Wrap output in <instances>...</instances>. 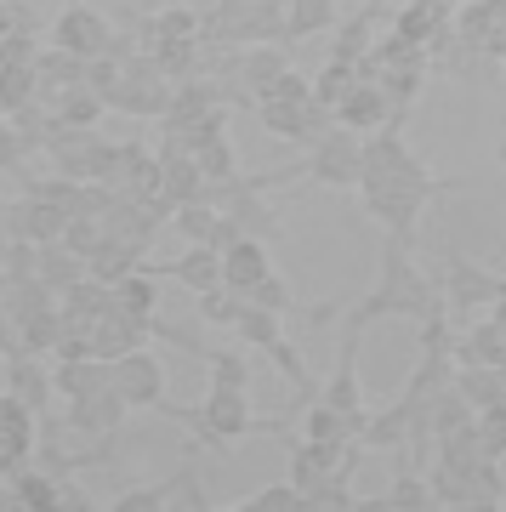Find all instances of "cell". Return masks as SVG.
<instances>
[{
	"instance_id": "obj_46",
	"label": "cell",
	"mask_w": 506,
	"mask_h": 512,
	"mask_svg": "<svg viewBox=\"0 0 506 512\" xmlns=\"http://www.w3.org/2000/svg\"><path fill=\"white\" fill-rule=\"evenodd\" d=\"M489 319H495V325L506 330V296H501V302H489Z\"/></svg>"
},
{
	"instance_id": "obj_15",
	"label": "cell",
	"mask_w": 506,
	"mask_h": 512,
	"mask_svg": "<svg viewBox=\"0 0 506 512\" xmlns=\"http://www.w3.org/2000/svg\"><path fill=\"white\" fill-rule=\"evenodd\" d=\"M12 501H18V512H63V478L52 467H18Z\"/></svg>"
},
{
	"instance_id": "obj_18",
	"label": "cell",
	"mask_w": 506,
	"mask_h": 512,
	"mask_svg": "<svg viewBox=\"0 0 506 512\" xmlns=\"http://www.w3.org/2000/svg\"><path fill=\"white\" fill-rule=\"evenodd\" d=\"M171 279L188 285L194 296L199 291H217V285H222V251H217V245H188V251L171 262Z\"/></svg>"
},
{
	"instance_id": "obj_10",
	"label": "cell",
	"mask_w": 506,
	"mask_h": 512,
	"mask_svg": "<svg viewBox=\"0 0 506 512\" xmlns=\"http://www.w3.org/2000/svg\"><path fill=\"white\" fill-rule=\"evenodd\" d=\"M114 387H120L126 404H148V410H154V404L165 399V365L148 348L120 353V359H114Z\"/></svg>"
},
{
	"instance_id": "obj_16",
	"label": "cell",
	"mask_w": 506,
	"mask_h": 512,
	"mask_svg": "<svg viewBox=\"0 0 506 512\" xmlns=\"http://www.w3.org/2000/svg\"><path fill=\"white\" fill-rule=\"evenodd\" d=\"M359 439H364V450H410V404L393 399L381 410H370Z\"/></svg>"
},
{
	"instance_id": "obj_40",
	"label": "cell",
	"mask_w": 506,
	"mask_h": 512,
	"mask_svg": "<svg viewBox=\"0 0 506 512\" xmlns=\"http://www.w3.org/2000/svg\"><path fill=\"white\" fill-rule=\"evenodd\" d=\"M35 52H40L35 29H6V35H0V69H12V63H35Z\"/></svg>"
},
{
	"instance_id": "obj_44",
	"label": "cell",
	"mask_w": 506,
	"mask_h": 512,
	"mask_svg": "<svg viewBox=\"0 0 506 512\" xmlns=\"http://www.w3.org/2000/svg\"><path fill=\"white\" fill-rule=\"evenodd\" d=\"M6 353H18V319L0 308V359H6Z\"/></svg>"
},
{
	"instance_id": "obj_2",
	"label": "cell",
	"mask_w": 506,
	"mask_h": 512,
	"mask_svg": "<svg viewBox=\"0 0 506 512\" xmlns=\"http://www.w3.org/2000/svg\"><path fill=\"white\" fill-rule=\"evenodd\" d=\"M438 302H444V291H438L433 279L421 274L416 262H410V245L387 239V251H381V279H376V291H370L359 308L347 313V325H364V330H370L376 319H387V313L421 319V313H433Z\"/></svg>"
},
{
	"instance_id": "obj_5",
	"label": "cell",
	"mask_w": 506,
	"mask_h": 512,
	"mask_svg": "<svg viewBox=\"0 0 506 512\" xmlns=\"http://www.w3.org/2000/svg\"><path fill=\"white\" fill-rule=\"evenodd\" d=\"M35 444H40V416L6 387L0 393V478H12L18 467H29L35 461Z\"/></svg>"
},
{
	"instance_id": "obj_33",
	"label": "cell",
	"mask_w": 506,
	"mask_h": 512,
	"mask_svg": "<svg viewBox=\"0 0 506 512\" xmlns=\"http://www.w3.org/2000/svg\"><path fill=\"white\" fill-rule=\"evenodd\" d=\"M171 484V507H188V512H211V495H205V484H199L194 461H182L177 473L165 478Z\"/></svg>"
},
{
	"instance_id": "obj_48",
	"label": "cell",
	"mask_w": 506,
	"mask_h": 512,
	"mask_svg": "<svg viewBox=\"0 0 506 512\" xmlns=\"http://www.w3.org/2000/svg\"><path fill=\"white\" fill-rule=\"evenodd\" d=\"M6 29H12V18H6V0H0V35H6Z\"/></svg>"
},
{
	"instance_id": "obj_22",
	"label": "cell",
	"mask_w": 506,
	"mask_h": 512,
	"mask_svg": "<svg viewBox=\"0 0 506 512\" xmlns=\"http://www.w3.org/2000/svg\"><path fill=\"white\" fill-rule=\"evenodd\" d=\"M370 52H376V6L336 23V46H330V57H342V63H364Z\"/></svg>"
},
{
	"instance_id": "obj_21",
	"label": "cell",
	"mask_w": 506,
	"mask_h": 512,
	"mask_svg": "<svg viewBox=\"0 0 506 512\" xmlns=\"http://www.w3.org/2000/svg\"><path fill=\"white\" fill-rule=\"evenodd\" d=\"M40 279H46V285L63 296L74 279H86V256L74 251L69 239H52V245H40Z\"/></svg>"
},
{
	"instance_id": "obj_17",
	"label": "cell",
	"mask_w": 506,
	"mask_h": 512,
	"mask_svg": "<svg viewBox=\"0 0 506 512\" xmlns=\"http://www.w3.org/2000/svg\"><path fill=\"white\" fill-rule=\"evenodd\" d=\"M290 69V57H285V46H273V40H256V46H245L239 52V69H234V80L239 86H251V92H268L273 80Z\"/></svg>"
},
{
	"instance_id": "obj_43",
	"label": "cell",
	"mask_w": 506,
	"mask_h": 512,
	"mask_svg": "<svg viewBox=\"0 0 506 512\" xmlns=\"http://www.w3.org/2000/svg\"><path fill=\"white\" fill-rule=\"evenodd\" d=\"M12 245H18V222H12V200H0V262Z\"/></svg>"
},
{
	"instance_id": "obj_12",
	"label": "cell",
	"mask_w": 506,
	"mask_h": 512,
	"mask_svg": "<svg viewBox=\"0 0 506 512\" xmlns=\"http://www.w3.org/2000/svg\"><path fill=\"white\" fill-rule=\"evenodd\" d=\"M273 274V262H268V245H262V239L256 234H239L234 245H228V251H222V285H228V291H251L256 279H268Z\"/></svg>"
},
{
	"instance_id": "obj_9",
	"label": "cell",
	"mask_w": 506,
	"mask_h": 512,
	"mask_svg": "<svg viewBox=\"0 0 506 512\" xmlns=\"http://www.w3.org/2000/svg\"><path fill=\"white\" fill-rule=\"evenodd\" d=\"M131 404L120 399V387H103V393H86V399H69V427L86 433V439H120V421H126Z\"/></svg>"
},
{
	"instance_id": "obj_45",
	"label": "cell",
	"mask_w": 506,
	"mask_h": 512,
	"mask_svg": "<svg viewBox=\"0 0 506 512\" xmlns=\"http://www.w3.org/2000/svg\"><path fill=\"white\" fill-rule=\"evenodd\" d=\"M86 490H74V484H63V512H86Z\"/></svg>"
},
{
	"instance_id": "obj_37",
	"label": "cell",
	"mask_w": 506,
	"mask_h": 512,
	"mask_svg": "<svg viewBox=\"0 0 506 512\" xmlns=\"http://www.w3.org/2000/svg\"><path fill=\"white\" fill-rule=\"evenodd\" d=\"M347 478H353V473H330L319 490H308V512H319V507H325V512H353L359 495L347 490Z\"/></svg>"
},
{
	"instance_id": "obj_4",
	"label": "cell",
	"mask_w": 506,
	"mask_h": 512,
	"mask_svg": "<svg viewBox=\"0 0 506 512\" xmlns=\"http://www.w3.org/2000/svg\"><path fill=\"white\" fill-rule=\"evenodd\" d=\"M308 177L325 188H359L364 183V137L347 126H330L308 154Z\"/></svg>"
},
{
	"instance_id": "obj_38",
	"label": "cell",
	"mask_w": 506,
	"mask_h": 512,
	"mask_svg": "<svg viewBox=\"0 0 506 512\" xmlns=\"http://www.w3.org/2000/svg\"><path fill=\"white\" fill-rule=\"evenodd\" d=\"M308 97H313V80L308 74H296V69H285L268 92H256L251 103H308Z\"/></svg>"
},
{
	"instance_id": "obj_35",
	"label": "cell",
	"mask_w": 506,
	"mask_h": 512,
	"mask_svg": "<svg viewBox=\"0 0 506 512\" xmlns=\"http://www.w3.org/2000/svg\"><path fill=\"white\" fill-rule=\"evenodd\" d=\"M109 507H114V512H165V507H171V484L160 478V484H137V490H120Z\"/></svg>"
},
{
	"instance_id": "obj_11",
	"label": "cell",
	"mask_w": 506,
	"mask_h": 512,
	"mask_svg": "<svg viewBox=\"0 0 506 512\" xmlns=\"http://www.w3.org/2000/svg\"><path fill=\"white\" fill-rule=\"evenodd\" d=\"M12 222H18V239L52 245V239L69 234V205L46 200V194H23V200H12Z\"/></svg>"
},
{
	"instance_id": "obj_28",
	"label": "cell",
	"mask_w": 506,
	"mask_h": 512,
	"mask_svg": "<svg viewBox=\"0 0 506 512\" xmlns=\"http://www.w3.org/2000/svg\"><path fill=\"white\" fill-rule=\"evenodd\" d=\"M199 12H188V6H165V12H154L143 29V46L148 40H199Z\"/></svg>"
},
{
	"instance_id": "obj_49",
	"label": "cell",
	"mask_w": 506,
	"mask_h": 512,
	"mask_svg": "<svg viewBox=\"0 0 506 512\" xmlns=\"http://www.w3.org/2000/svg\"><path fill=\"white\" fill-rule=\"evenodd\" d=\"M438 6H444V12H455V6H467V0H438Z\"/></svg>"
},
{
	"instance_id": "obj_19",
	"label": "cell",
	"mask_w": 506,
	"mask_h": 512,
	"mask_svg": "<svg viewBox=\"0 0 506 512\" xmlns=\"http://www.w3.org/2000/svg\"><path fill=\"white\" fill-rule=\"evenodd\" d=\"M455 365H506V330L495 319H478L467 336H455Z\"/></svg>"
},
{
	"instance_id": "obj_29",
	"label": "cell",
	"mask_w": 506,
	"mask_h": 512,
	"mask_svg": "<svg viewBox=\"0 0 506 512\" xmlns=\"http://www.w3.org/2000/svg\"><path fill=\"white\" fill-rule=\"evenodd\" d=\"M467 507H506V473H501V461L484 456L478 467H472V495H467Z\"/></svg>"
},
{
	"instance_id": "obj_13",
	"label": "cell",
	"mask_w": 506,
	"mask_h": 512,
	"mask_svg": "<svg viewBox=\"0 0 506 512\" xmlns=\"http://www.w3.org/2000/svg\"><path fill=\"white\" fill-rule=\"evenodd\" d=\"M57 376V399H86V393H103V387H114V359H97V353H86V359H57L52 365Z\"/></svg>"
},
{
	"instance_id": "obj_3",
	"label": "cell",
	"mask_w": 506,
	"mask_h": 512,
	"mask_svg": "<svg viewBox=\"0 0 506 512\" xmlns=\"http://www.w3.org/2000/svg\"><path fill=\"white\" fill-rule=\"evenodd\" d=\"M160 416H177L194 427V439L205 444V450H228V444L251 439V433H268L262 421H256L251 399H245V387H211V399L205 404H154Z\"/></svg>"
},
{
	"instance_id": "obj_42",
	"label": "cell",
	"mask_w": 506,
	"mask_h": 512,
	"mask_svg": "<svg viewBox=\"0 0 506 512\" xmlns=\"http://www.w3.org/2000/svg\"><path fill=\"white\" fill-rule=\"evenodd\" d=\"M29 160V148H23V137H18V126L0 114V171H18V165Z\"/></svg>"
},
{
	"instance_id": "obj_41",
	"label": "cell",
	"mask_w": 506,
	"mask_h": 512,
	"mask_svg": "<svg viewBox=\"0 0 506 512\" xmlns=\"http://www.w3.org/2000/svg\"><path fill=\"white\" fill-rule=\"evenodd\" d=\"M199 325H205L199 313H194V325H177V319H160V313H154V336L171 342V348H188V353H199Z\"/></svg>"
},
{
	"instance_id": "obj_8",
	"label": "cell",
	"mask_w": 506,
	"mask_h": 512,
	"mask_svg": "<svg viewBox=\"0 0 506 512\" xmlns=\"http://www.w3.org/2000/svg\"><path fill=\"white\" fill-rule=\"evenodd\" d=\"M0 370H6V387H12V393L35 410V416H46V410H52L57 376L46 370V359H40V353H23V348L6 353V359H0Z\"/></svg>"
},
{
	"instance_id": "obj_31",
	"label": "cell",
	"mask_w": 506,
	"mask_h": 512,
	"mask_svg": "<svg viewBox=\"0 0 506 512\" xmlns=\"http://www.w3.org/2000/svg\"><path fill=\"white\" fill-rule=\"evenodd\" d=\"M387 495H393V512H433L438 507L433 478H416V473H398Z\"/></svg>"
},
{
	"instance_id": "obj_25",
	"label": "cell",
	"mask_w": 506,
	"mask_h": 512,
	"mask_svg": "<svg viewBox=\"0 0 506 512\" xmlns=\"http://www.w3.org/2000/svg\"><path fill=\"white\" fill-rule=\"evenodd\" d=\"M239 342L256 353H268L279 336H285V313H273V308H256V302H245V313H239Z\"/></svg>"
},
{
	"instance_id": "obj_26",
	"label": "cell",
	"mask_w": 506,
	"mask_h": 512,
	"mask_svg": "<svg viewBox=\"0 0 506 512\" xmlns=\"http://www.w3.org/2000/svg\"><path fill=\"white\" fill-rule=\"evenodd\" d=\"M455 387L484 410V404L506 399V370L501 365H455Z\"/></svg>"
},
{
	"instance_id": "obj_34",
	"label": "cell",
	"mask_w": 506,
	"mask_h": 512,
	"mask_svg": "<svg viewBox=\"0 0 506 512\" xmlns=\"http://www.w3.org/2000/svg\"><path fill=\"white\" fill-rule=\"evenodd\" d=\"M211 387H251V359L245 353H205Z\"/></svg>"
},
{
	"instance_id": "obj_23",
	"label": "cell",
	"mask_w": 506,
	"mask_h": 512,
	"mask_svg": "<svg viewBox=\"0 0 506 512\" xmlns=\"http://www.w3.org/2000/svg\"><path fill=\"white\" fill-rule=\"evenodd\" d=\"M57 336H63V308H40V313H23V319H18V348H23V353L52 359V353H57Z\"/></svg>"
},
{
	"instance_id": "obj_36",
	"label": "cell",
	"mask_w": 506,
	"mask_h": 512,
	"mask_svg": "<svg viewBox=\"0 0 506 512\" xmlns=\"http://www.w3.org/2000/svg\"><path fill=\"white\" fill-rule=\"evenodd\" d=\"M478 444H484V456L506 461V399L478 410Z\"/></svg>"
},
{
	"instance_id": "obj_32",
	"label": "cell",
	"mask_w": 506,
	"mask_h": 512,
	"mask_svg": "<svg viewBox=\"0 0 506 512\" xmlns=\"http://www.w3.org/2000/svg\"><path fill=\"white\" fill-rule=\"evenodd\" d=\"M239 313H245V296L217 285V291H199V319L205 325H239Z\"/></svg>"
},
{
	"instance_id": "obj_30",
	"label": "cell",
	"mask_w": 506,
	"mask_h": 512,
	"mask_svg": "<svg viewBox=\"0 0 506 512\" xmlns=\"http://www.w3.org/2000/svg\"><path fill=\"white\" fill-rule=\"evenodd\" d=\"M239 512H308V495L296 490V484H268V490H256L239 501Z\"/></svg>"
},
{
	"instance_id": "obj_14",
	"label": "cell",
	"mask_w": 506,
	"mask_h": 512,
	"mask_svg": "<svg viewBox=\"0 0 506 512\" xmlns=\"http://www.w3.org/2000/svg\"><path fill=\"white\" fill-rule=\"evenodd\" d=\"M35 74H40V97L52 103L57 92H69V86L86 80V57L69 52V46H57V40H46V46L35 52Z\"/></svg>"
},
{
	"instance_id": "obj_7",
	"label": "cell",
	"mask_w": 506,
	"mask_h": 512,
	"mask_svg": "<svg viewBox=\"0 0 506 512\" xmlns=\"http://www.w3.org/2000/svg\"><path fill=\"white\" fill-rule=\"evenodd\" d=\"M52 40L69 46V52H80V57H97V52H109L114 23L103 18V12H91L86 0H69V6L57 12V23H52Z\"/></svg>"
},
{
	"instance_id": "obj_50",
	"label": "cell",
	"mask_w": 506,
	"mask_h": 512,
	"mask_svg": "<svg viewBox=\"0 0 506 512\" xmlns=\"http://www.w3.org/2000/svg\"><path fill=\"white\" fill-rule=\"evenodd\" d=\"M495 160H501V165H506V137H501V148H495Z\"/></svg>"
},
{
	"instance_id": "obj_6",
	"label": "cell",
	"mask_w": 506,
	"mask_h": 512,
	"mask_svg": "<svg viewBox=\"0 0 506 512\" xmlns=\"http://www.w3.org/2000/svg\"><path fill=\"white\" fill-rule=\"evenodd\" d=\"M506 296V279L467 262V256H450V268H444V302L450 313H472V308H489V302H501Z\"/></svg>"
},
{
	"instance_id": "obj_20",
	"label": "cell",
	"mask_w": 506,
	"mask_h": 512,
	"mask_svg": "<svg viewBox=\"0 0 506 512\" xmlns=\"http://www.w3.org/2000/svg\"><path fill=\"white\" fill-rule=\"evenodd\" d=\"M52 109H57V120L63 126H103V114H109V97L97 92V86H69V92H57L52 97Z\"/></svg>"
},
{
	"instance_id": "obj_24",
	"label": "cell",
	"mask_w": 506,
	"mask_h": 512,
	"mask_svg": "<svg viewBox=\"0 0 506 512\" xmlns=\"http://www.w3.org/2000/svg\"><path fill=\"white\" fill-rule=\"evenodd\" d=\"M114 302H120L126 313L154 319V313H160V285H154V268H148V262H143V268H131V274L114 285Z\"/></svg>"
},
{
	"instance_id": "obj_27",
	"label": "cell",
	"mask_w": 506,
	"mask_h": 512,
	"mask_svg": "<svg viewBox=\"0 0 506 512\" xmlns=\"http://www.w3.org/2000/svg\"><path fill=\"white\" fill-rule=\"evenodd\" d=\"M359 80H370V74H364V63H342V57H330V69L313 80V97H319L325 109H342L347 92H353Z\"/></svg>"
},
{
	"instance_id": "obj_39",
	"label": "cell",
	"mask_w": 506,
	"mask_h": 512,
	"mask_svg": "<svg viewBox=\"0 0 506 512\" xmlns=\"http://www.w3.org/2000/svg\"><path fill=\"white\" fill-rule=\"evenodd\" d=\"M245 302H256V308H273V313H290V308H296V296H290V285H285L279 274L256 279L251 291H245Z\"/></svg>"
},
{
	"instance_id": "obj_1",
	"label": "cell",
	"mask_w": 506,
	"mask_h": 512,
	"mask_svg": "<svg viewBox=\"0 0 506 512\" xmlns=\"http://www.w3.org/2000/svg\"><path fill=\"white\" fill-rule=\"evenodd\" d=\"M438 188H444V177H433V171L416 160V165H404V171H364L359 200H364V211L387 228V239L416 245V222H421V211L438 200Z\"/></svg>"
},
{
	"instance_id": "obj_47",
	"label": "cell",
	"mask_w": 506,
	"mask_h": 512,
	"mask_svg": "<svg viewBox=\"0 0 506 512\" xmlns=\"http://www.w3.org/2000/svg\"><path fill=\"white\" fill-rule=\"evenodd\" d=\"M6 285H12V274H6V268H0V308H6Z\"/></svg>"
}]
</instances>
